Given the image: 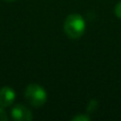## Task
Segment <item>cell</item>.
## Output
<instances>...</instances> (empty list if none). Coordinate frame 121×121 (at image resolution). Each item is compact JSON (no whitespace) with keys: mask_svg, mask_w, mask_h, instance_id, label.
Returning a JSON list of instances; mask_svg holds the SVG:
<instances>
[{"mask_svg":"<svg viewBox=\"0 0 121 121\" xmlns=\"http://www.w3.org/2000/svg\"><path fill=\"white\" fill-rule=\"evenodd\" d=\"M6 1H13V0H6Z\"/></svg>","mask_w":121,"mask_h":121,"instance_id":"cell-8","label":"cell"},{"mask_svg":"<svg viewBox=\"0 0 121 121\" xmlns=\"http://www.w3.org/2000/svg\"><path fill=\"white\" fill-rule=\"evenodd\" d=\"M115 14L118 18L121 19V1H119L115 6Z\"/></svg>","mask_w":121,"mask_h":121,"instance_id":"cell-7","label":"cell"},{"mask_svg":"<svg viewBox=\"0 0 121 121\" xmlns=\"http://www.w3.org/2000/svg\"><path fill=\"white\" fill-rule=\"evenodd\" d=\"M90 118L88 116H85V115H78L75 117L72 118L73 121H88Z\"/></svg>","mask_w":121,"mask_h":121,"instance_id":"cell-5","label":"cell"},{"mask_svg":"<svg viewBox=\"0 0 121 121\" xmlns=\"http://www.w3.org/2000/svg\"><path fill=\"white\" fill-rule=\"evenodd\" d=\"M12 118L14 120H20V121H29L33 119L31 111L28 107H26L22 104H17L13 107L12 109Z\"/></svg>","mask_w":121,"mask_h":121,"instance_id":"cell-3","label":"cell"},{"mask_svg":"<svg viewBox=\"0 0 121 121\" xmlns=\"http://www.w3.org/2000/svg\"><path fill=\"white\" fill-rule=\"evenodd\" d=\"M15 98H16V94H15L14 89L9 86H3L0 89V106L1 107H8L14 103Z\"/></svg>","mask_w":121,"mask_h":121,"instance_id":"cell-4","label":"cell"},{"mask_svg":"<svg viewBox=\"0 0 121 121\" xmlns=\"http://www.w3.org/2000/svg\"><path fill=\"white\" fill-rule=\"evenodd\" d=\"M86 23L84 18L79 14H70L64 22V32L69 38L78 39L85 32Z\"/></svg>","mask_w":121,"mask_h":121,"instance_id":"cell-1","label":"cell"},{"mask_svg":"<svg viewBox=\"0 0 121 121\" xmlns=\"http://www.w3.org/2000/svg\"><path fill=\"white\" fill-rule=\"evenodd\" d=\"M25 97L28 103L34 107H40L47 101V92L44 87L38 84L32 83L27 86L25 90Z\"/></svg>","mask_w":121,"mask_h":121,"instance_id":"cell-2","label":"cell"},{"mask_svg":"<svg viewBox=\"0 0 121 121\" xmlns=\"http://www.w3.org/2000/svg\"><path fill=\"white\" fill-rule=\"evenodd\" d=\"M8 119H9L8 114L5 113V111L3 109V107L0 106V121H5Z\"/></svg>","mask_w":121,"mask_h":121,"instance_id":"cell-6","label":"cell"}]
</instances>
